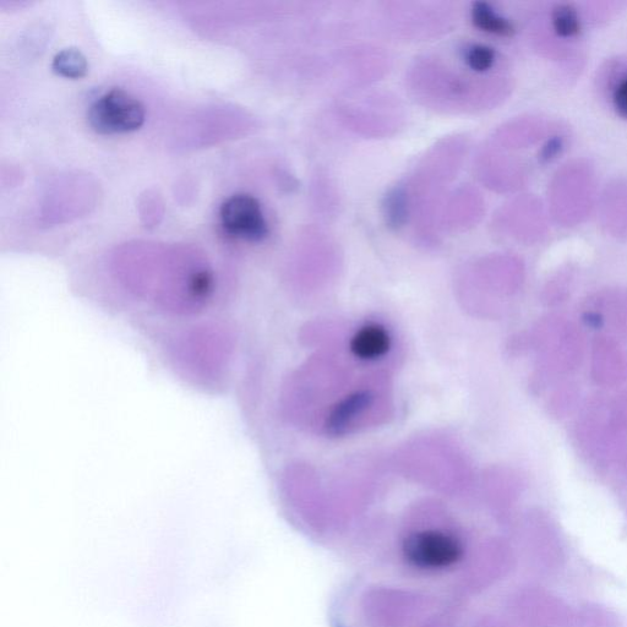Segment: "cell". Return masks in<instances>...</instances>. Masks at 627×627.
I'll return each instance as SVG.
<instances>
[{
	"label": "cell",
	"instance_id": "9c48e42d",
	"mask_svg": "<svg viewBox=\"0 0 627 627\" xmlns=\"http://www.w3.org/2000/svg\"><path fill=\"white\" fill-rule=\"evenodd\" d=\"M472 21L479 30L488 32V34L510 37L515 32V27L511 21L496 13L487 3L473 4Z\"/></svg>",
	"mask_w": 627,
	"mask_h": 627
},
{
	"label": "cell",
	"instance_id": "7c38bea8",
	"mask_svg": "<svg viewBox=\"0 0 627 627\" xmlns=\"http://www.w3.org/2000/svg\"><path fill=\"white\" fill-rule=\"evenodd\" d=\"M607 89L610 106L620 118L627 119V67L612 76Z\"/></svg>",
	"mask_w": 627,
	"mask_h": 627
},
{
	"label": "cell",
	"instance_id": "5bb4252c",
	"mask_svg": "<svg viewBox=\"0 0 627 627\" xmlns=\"http://www.w3.org/2000/svg\"><path fill=\"white\" fill-rule=\"evenodd\" d=\"M496 62V52L492 47L476 45L468 48L466 63L474 72L485 73L492 69Z\"/></svg>",
	"mask_w": 627,
	"mask_h": 627
},
{
	"label": "cell",
	"instance_id": "4fadbf2b",
	"mask_svg": "<svg viewBox=\"0 0 627 627\" xmlns=\"http://www.w3.org/2000/svg\"><path fill=\"white\" fill-rule=\"evenodd\" d=\"M579 397L577 387L572 384L560 386L550 398L548 410L555 418H564L574 410Z\"/></svg>",
	"mask_w": 627,
	"mask_h": 627
},
{
	"label": "cell",
	"instance_id": "30bf717a",
	"mask_svg": "<svg viewBox=\"0 0 627 627\" xmlns=\"http://www.w3.org/2000/svg\"><path fill=\"white\" fill-rule=\"evenodd\" d=\"M550 24L555 35L565 40H574L582 34V21L575 7L560 4L550 14Z\"/></svg>",
	"mask_w": 627,
	"mask_h": 627
},
{
	"label": "cell",
	"instance_id": "277c9868",
	"mask_svg": "<svg viewBox=\"0 0 627 627\" xmlns=\"http://www.w3.org/2000/svg\"><path fill=\"white\" fill-rule=\"evenodd\" d=\"M223 231L228 236L249 242H261L269 236V225L259 200L249 194L228 198L220 209Z\"/></svg>",
	"mask_w": 627,
	"mask_h": 627
},
{
	"label": "cell",
	"instance_id": "9a60e30c",
	"mask_svg": "<svg viewBox=\"0 0 627 627\" xmlns=\"http://www.w3.org/2000/svg\"><path fill=\"white\" fill-rule=\"evenodd\" d=\"M624 467H625V471H627V455L625 456V459H624Z\"/></svg>",
	"mask_w": 627,
	"mask_h": 627
},
{
	"label": "cell",
	"instance_id": "52a82bcc",
	"mask_svg": "<svg viewBox=\"0 0 627 627\" xmlns=\"http://www.w3.org/2000/svg\"><path fill=\"white\" fill-rule=\"evenodd\" d=\"M627 444V390L607 406L608 462L618 459Z\"/></svg>",
	"mask_w": 627,
	"mask_h": 627
},
{
	"label": "cell",
	"instance_id": "8992f818",
	"mask_svg": "<svg viewBox=\"0 0 627 627\" xmlns=\"http://www.w3.org/2000/svg\"><path fill=\"white\" fill-rule=\"evenodd\" d=\"M374 396L367 390L353 392L350 396L343 398L341 402L332 408L326 421L327 433L331 435H342L346 433L348 427L372 405Z\"/></svg>",
	"mask_w": 627,
	"mask_h": 627
},
{
	"label": "cell",
	"instance_id": "8fae6325",
	"mask_svg": "<svg viewBox=\"0 0 627 627\" xmlns=\"http://www.w3.org/2000/svg\"><path fill=\"white\" fill-rule=\"evenodd\" d=\"M52 69L64 78L80 79L86 75L89 63L78 48H65L54 56Z\"/></svg>",
	"mask_w": 627,
	"mask_h": 627
},
{
	"label": "cell",
	"instance_id": "3957f363",
	"mask_svg": "<svg viewBox=\"0 0 627 627\" xmlns=\"http://www.w3.org/2000/svg\"><path fill=\"white\" fill-rule=\"evenodd\" d=\"M462 554L459 539L441 531L413 533L403 544V555L407 563L424 571L449 569L459 563Z\"/></svg>",
	"mask_w": 627,
	"mask_h": 627
},
{
	"label": "cell",
	"instance_id": "ba28073f",
	"mask_svg": "<svg viewBox=\"0 0 627 627\" xmlns=\"http://www.w3.org/2000/svg\"><path fill=\"white\" fill-rule=\"evenodd\" d=\"M391 337L389 331L379 324L361 327L351 340V351L354 357L362 361H376L390 351Z\"/></svg>",
	"mask_w": 627,
	"mask_h": 627
},
{
	"label": "cell",
	"instance_id": "5b68a950",
	"mask_svg": "<svg viewBox=\"0 0 627 627\" xmlns=\"http://www.w3.org/2000/svg\"><path fill=\"white\" fill-rule=\"evenodd\" d=\"M592 378L598 385L614 387L627 378V359L612 337L597 336L592 345Z\"/></svg>",
	"mask_w": 627,
	"mask_h": 627
},
{
	"label": "cell",
	"instance_id": "7a4b0ae2",
	"mask_svg": "<svg viewBox=\"0 0 627 627\" xmlns=\"http://www.w3.org/2000/svg\"><path fill=\"white\" fill-rule=\"evenodd\" d=\"M87 118L97 133L123 134L143 127L146 112L138 98L119 87H113L92 103Z\"/></svg>",
	"mask_w": 627,
	"mask_h": 627
},
{
	"label": "cell",
	"instance_id": "6da1fadb",
	"mask_svg": "<svg viewBox=\"0 0 627 627\" xmlns=\"http://www.w3.org/2000/svg\"><path fill=\"white\" fill-rule=\"evenodd\" d=\"M532 342L539 356V389H545L560 376L574 372L582 361L581 332L561 316L544 318L534 331Z\"/></svg>",
	"mask_w": 627,
	"mask_h": 627
}]
</instances>
